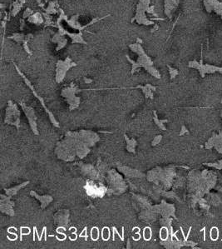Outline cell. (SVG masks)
<instances>
[{
    "label": "cell",
    "instance_id": "5b68a950",
    "mask_svg": "<svg viewBox=\"0 0 222 249\" xmlns=\"http://www.w3.org/2000/svg\"><path fill=\"white\" fill-rule=\"evenodd\" d=\"M57 28L58 29V33H59L61 35H63V36L67 35V36L72 39V44H87V43L84 40V38H83V37H82V32H79L78 33H70V32H68L67 29H65L62 26L60 21H57Z\"/></svg>",
    "mask_w": 222,
    "mask_h": 249
},
{
    "label": "cell",
    "instance_id": "3957f363",
    "mask_svg": "<svg viewBox=\"0 0 222 249\" xmlns=\"http://www.w3.org/2000/svg\"><path fill=\"white\" fill-rule=\"evenodd\" d=\"M77 66V63L72 62V59L67 57L65 60H58L57 63V68H56V80L57 83L62 82L67 72L72 68Z\"/></svg>",
    "mask_w": 222,
    "mask_h": 249
},
{
    "label": "cell",
    "instance_id": "9a60e30c",
    "mask_svg": "<svg viewBox=\"0 0 222 249\" xmlns=\"http://www.w3.org/2000/svg\"><path fill=\"white\" fill-rule=\"evenodd\" d=\"M34 14V12H33V9H31L30 8H27L25 9V11L23 12L22 18H24V19H28L29 17H30L32 14Z\"/></svg>",
    "mask_w": 222,
    "mask_h": 249
},
{
    "label": "cell",
    "instance_id": "30bf717a",
    "mask_svg": "<svg viewBox=\"0 0 222 249\" xmlns=\"http://www.w3.org/2000/svg\"><path fill=\"white\" fill-rule=\"evenodd\" d=\"M28 21L31 23L35 24V25H40V24L44 23V18H43V15L42 13L37 12L29 17L28 18Z\"/></svg>",
    "mask_w": 222,
    "mask_h": 249
},
{
    "label": "cell",
    "instance_id": "ba28073f",
    "mask_svg": "<svg viewBox=\"0 0 222 249\" xmlns=\"http://www.w3.org/2000/svg\"><path fill=\"white\" fill-rule=\"evenodd\" d=\"M33 38V35L32 33L24 34V33H14L11 36L7 37L8 39H12V40H14L15 42L22 44H23L25 41H29Z\"/></svg>",
    "mask_w": 222,
    "mask_h": 249
},
{
    "label": "cell",
    "instance_id": "8992f818",
    "mask_svg": "<svg viewBox=\"0 0 222 249\" xmlns=\"http://www.w3.org/2000/svg\"><path fill=\"white\" fill-rule=\"evenodd\" d=\"M189 67L190 68H195L200 70L201 74L202 75V77L205 75V73H213L215 71H219L222 73V68H218V67L211 66V65H203L202 63H199L196 61H191L189 63Z\"/></svg>",
    "mask_w": 222,
    "mask_h": 249
},
{
    "label": "cell",
    "instance_id": "2e32d148",
    "mask_svg": "<svg viewBox=\"0 0 222 249\" xmlns=\"http://www.w3.org/2000/svg\"><path fill=\"white\" fill-rule=\"evenodd\" d=\"M146 13H147L148 14L153 15V16H154V18H158V17H159L157 14L156 13V11H155V6H154V5H151V6H150V7L148 8L147 11H146Z\"/></svg>",
    "mask_w": 222,
    "mask_h": 249
},
{
    "label": "cell",
    "instance_id": "7a4b0ae2",
    "mask_svg": "<svg viewBox=\"0 0 222 249\" xmlns=\"http://www.w3.org/2000/svg\"><path fill=\"white\" fill-rule=\"evenodd\" d=\"M150 0H139L137 6L136 8V14L135 16L131 18V22H136L139 25H145V26H150L154 25V21L150 20L146 15V13L150 7Z\"/></svg>",
    "mask_w": 222,
    "mask_h": 249
},
{
    "label": "cell",
    "instance_id": "d4e9b609",
    "mask_svg": "<svg viewBox=\"0 0 222 249\" xmlns=\"http://www.w3.org/2000/svg\"><path fill=\"white\" fill-rule=\"evenodd\" d=\"M19 1H20V2H21L22 3V4H24V3H26V0H19Z\"/></svg>",
    "mask_w": 222,
    "mask_h": 249
},
{
    "label": "cell",
    "instance_id": "7c38bea8",
    "mask_svg": "<svg viewBox=\"0 0 222 249\" xmlns=\"http://www.w3.org/2000/svg\"><path fill=\"white\" fill-rule=\"evenodd\" d=\"M44 18V27H53L57 28V21L54 22L52 20V18L51 14H48L47 13H42Z\"/></svg>",
    "mask_w": 222,
    "mask_h": 249
},
{
    "label": "cell",
    "instance_id": "7402d4cb",
    "mask_svg": "<svg viewBox=\"0 0 222 249\" xmlns=\"http://www.w3.org/2000/svg\"><path fill=\"white\" fill-rule=\"evenodd\" d=\"M150 20H152V21H154V20H161V21H164V20H165V18H150Z\"/></svg>",
    "mask_w": 222,
    "mask_h": 249
},
{
    "label": "cell",
    "instance_id": "9c48e42d",
    "mask_svg": "<svg viewBox=\"0 0 222 249\" xmlns=\"http://www.w3.org/2000/svg\"><path fill=\"white\" fill-rule=\"evenodd\" d=\"M60 6L58 4V0H53L48 3V7L44 9L45 13L48 14H57L59 13Z\"/></svg>",
    "mask_w": 222,
    "mask_h": 249
},
{
    "label": "cell",
    "instance_id": "ffe728a7",
    "mask_svg": "<svg viewBox=\"0 0 222 249\" xmlns=\"http://www.w3.org/2000/svg\"><path fill=\"white\" fill-rule=\"evenodd\" d=\"M24 26H25V20H24V18H21V20H20V30L21 31L23 30Z\"/></svg>",
    "mask_w": 222,
    "mask_h": 249
},
{
    "label": "cell",
    "instance_id": "e0dca14e",
    "mask_svg": "<svg viewBox=\"0 0 222 249\" xmlns=\"http://www.w3.org/2000/svg\"><path fill=\"white\" fill-rule=\"evenodd\" d=\"M203 3H204L205 8H206V10L207 11L208 13H211V12H212V8H211V5H210V2H209L208 0H204Z\"/></svg>",
    "mask_w": 222,
    "mask_h": 249
},
{
    "label": "cell",
    "instance_id": "52a82bcc",
    "mask_svg": "<svg viewBox=\"0 0 222 249\" xmlns=\"http://www.w3.org/2000/svg\"><path fill=\"white\" fill-rule=\"evenodd\" d=\"M180 0H164V13L166 17L172 19L173 13L177 8Z\"/></svg>",
    "mask_w": 222,
    "mask_h": 249
},
{
    "label": "cell",
    "instance_id": "6da1fadb",
    "mask_svg": "<svg viewBox=\"0 0 222 249\" xmlns=\"http://www.w3.org/2000/svg\"><path fill=\"white\" fill-rule=\"evenodd\" d=\"M129 48L130 49H131V51L135 53H136V54L138 55V58H137L136 61H133L128 55L126 56L127 60L132 64V70H131V73H132V74H133V73L136 71L138 68L143 67L146 70L149 67L153 66V62H152V60H151L150 57L146 53V52H145L144 48H142V44H137V43L130 44Z\"/></svg>",
    "mask_w": 222,
    "mask_h": 249
},
{
    "label": "cell",
    "instance_id": "5bb4252c",
    "mask_svg": "<svg viewBox=\"0 0 222 249\" xmlns=\"http://www.w3.org/2000/svg\"><path fill=\"white\" fill-rule=\"evenodd\" d=\"M67 38L66 37H64L58 44H57V48H56V50L57 51H59V50H61V49H63V48H64L65 46L67 45Z\"/></svg>",
    "mask_w": 222,
    "mask_h": 249
},
{
    "label": "cell",
    "instance_id": "8fae6325",
    "mask_svg": "<svg viewBox=\"0 0 222 249\" xmlns=\"http://www.w3.org/2000/svg\"><path fill=\"white\" fill-rule=\"evenodd\" d=\"M22 3L19 0H14V3H12V6H11V10H10V14L12 16L14 17H16L18 14L20 12L22 7Z\"/></svg>",
    "mask_w": 222,
    "mask_h": 249
},
{
    "label": "cell",
    "instance_id": "cb8c5ba5",
    "mask_svg": "<svg viewBox=\"0 0 222 249\" xmlns=\"http://www.w3.org/2000/svg\"><path fill=\"white\" fill-rule=\"evenodd\" d=\"M85 79V82L86 83H92V80L91 79H86V78H84Z\"/></svg>",
    "mask_w": 222,
    "mask_h": 249
},
{
    "label": "cell",
    "instance_id": "44dd1931",
    "mask_svg": "<svg viewBox=\"0 0 222 249\" xmlns=\"http://www.w3.org/2000/svg\"><path fill=\"white\" fill-rule=\"evenodd\" d=\"M158 29H159V26H158L157 24H154V27L150 29V33H154V32L157 31Z\"/></svg>",
    "mask_w": 222,
    "mask_h": 249
},
{
    "label": "cell",
    "instance_id": "d6986e66",
    "mask_svg": "<svg viewBox=\"0 0 222 249\" xmlns=\"http://www.w3.org/2000/svg\"><path fill=\"white\" fill-rule=\"evenodd\" d=\"M36 1H37V5H38L39 7L42 8L43 10L46 8H45V3L42 2V0H36Z\"/></svg>",
    "mask_w": 222,
    "mask_h": 249
},
{
    "label": "cell",
    "instance_id": "4fadbf2b",
    "mask_svg": "<svg viewBox=\"0 0 222 249\" xmlns=\"http://www.w3.org/2000/svg\"><path fill=\"white\" fill-rule=\"evenodd\" d=\"M65 36H63V35H61L58 32L57 33H56L54 35H53V37L52 38V39H51V41L53 43V44H58L63 38H64Z\"/></svg>",
    "mask_w": 222,
    "mask_h": 249
},
{
    "label": "cell",
    "instance_id": "277c9868",
    "mask_svg": "<svg viewBox=\"0 0 222 249\" xmlns=\"http://www.w3.org/2000/svg\"><path fill=\"white\" fill-rule=\"evenodd\" d=\"M109 16H110V14H108L107 16H104V17H101V18H94L93 19L91 20V22H89L88 23H86V25H82V24L78 22V18H79V17H80V14H75V15H73V16H72L70 19H67V20H66V23L68 24V26H69V27H71V28L74 29L78 30L79 32H82V30H84L85 29H86L87 27H89V26L93 25V24L96 23H97L98 21H100V20H102V19L106 18L107 17H109Z\"/></svg>",
    "mask_w": 222,
    "mask_h": 249
},
{
    "label": "cell",
    "instance_id": "603a6c76",
    "mask_svg": "<svg viewBox=\"0 0 222 249\" xmlns=\"http://www.w3.org/2000/svg\"><path fill=\"white\" fill-rule=\"evenodd\" d=\"M136 43L137 44H142V43H143V41L141 39V38H136Z\"/></svg>",
    "mask_w": 222,
    "mask_h": 249
},
{
    "label": "cell",
    "instance_id": "ac0fdd59",
    "mask_svg": "<svg viewBox=\"0 0 222 249\" xmlns=\"http://www.w3.org/2000/svg\"><path fill=\"white\" fill-rule=\"evenodd\" d=\"M168 68H169V71H170V73H171V78H175V77L177 75L178 71H177L176 69H175V68H172V67L168 66Z\"/></svg>",
    "mask_w": 222,
    "mask_h": 249
}]
</instances>
